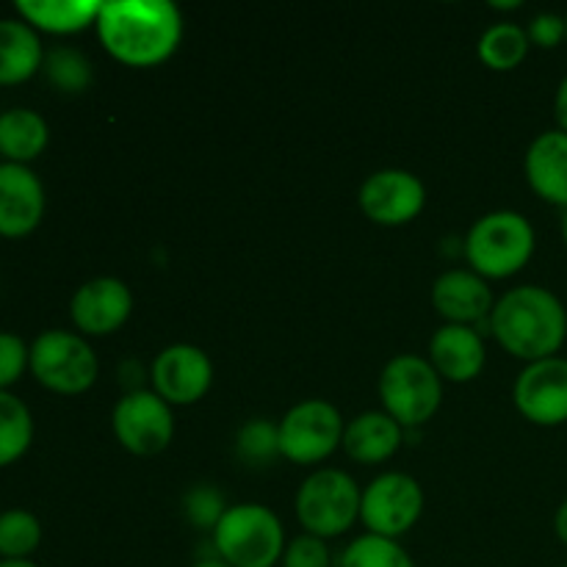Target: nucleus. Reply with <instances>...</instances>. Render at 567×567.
Masks as SVG:
<instances>
[{
    "label": "nucleus",
    "instance_id": "f257e3e1",
    "mask_svg": "<svg viewBox=\"0 0 567 567\" xmlns=\"http://www.w3.org/2000/svg\"><path fill=\"white\" fill-rule=\"evenodd\" d=\"M94 28L111 59L144 70L164 64L181 48L183 14L169 0H111Z\"/></svg>",
    "mask_w": 567,
    "mask_h": 567
},
{
    "label": "nucleus",
    "instance_id": "f03ea898",
    "mask_svg": "<svg viewBox=\"0 0 567 567\" xmlns=\"http://www.w3.org/2000/svg\"><path fill=\"white\" fill-rule=\"evenodd\" d=\"M491 336L526 363L557 358L567 338V310L548 288L518 286L493 308Z\"/></svg>",
    "mask_w": 567,
    "mask_h": 567
},
{
    "label": "nucleus",
    "instance_id": "7ed1b4c3",
    "mask_svg": "<svg viewBox=\"0 0 567 567\" xmlns=\"http://www.w3.org/2000/svg\"><path fill=\"white\" fill-rule=\"evenodd\" d=\"M537 247L532 221L518 210H493L465 236V258L485 280H504L524 269Z\"/></svg>",
    "mask_w": 567,
    "mask_h": 567
},
{
    "label": "nucleus",
    "instance_id": "20e7f679",
    "mask_svg": "<svg viewBox=\"0 0 567 567\" xmlns=\"http://www.w3.org/2000/svg\"><path fill=\"white\" fill-rule=\"evenodd\" d=\"M214 551L233 567H275L286 554V532L264 504H236L214 529Z\"/></svg>",
    "mask_w": 567,
    "mask_h": 567
},
{
    "label": "nucleus",
    "instance_id": "39448f33",
    "mask_svg": "<svg viewBox=\"0 0 567 567\" xmlns=\"http://www.w3.org/2000/svg\"><path fill=\"white\" fill-rule=\"evenodd\" d=\"M358 482L338 468H321L302 482L297 493V518L308 535L332 540L347 535L360 518Z\"/></svg>",
    "mask_w": 567,
    "mask_h": 567
},
{
    "label": "nucleus",
    "instance_id": "423d86ee",
    "mask_svg": "<svg viewBox=\"0 0 567 567\" xmlns=\"http://www.w3.org/2000/svg\"><path fill=\"white\" fill-rule=\"evenodd\" d=\"M380 399L393 421L404 430H415L441 410L443 382L430 360L419 354H396L380 374Z\"/></svg>",
    "mask_w": 567,
    "mask_h": 567
},
{
    "label": "nucleus",
    "instance_id": "0eeeda50",
    "mask_svg": "<svg viewBox=\"0 0 567 567\" xmlns=\"http://www.w3.org/2000/svg\"><path fill=\"white\" fill-rule=\"evenodd\" d=\"M31 374L61 396L86 393L97 382V354L86 338L66 330H48L31 343Z\"/></svg>",
    "mask_w": 567,
    "mask_h": 567
},
{
    "label": "nucleus",
    "instance_id": "6e6552de",
    "mask_svg": "<svg viewBox=\"0 0 567 567\" xmlns=\"http://www.w3.org/2000/svg\"><path fill=\"white\" fill-rule=\"evenodd\" d=\"M343 419L324 399L293 404L280 421V454L297 465L324 463L343 443Z\"/></svg>",
    "mask_w": 567,
    "mask_h": 567
},
{
    "label": "nucleus",
    "instance_id": "1a4fd4ad",
    "mask_svg": "<svg viewBox=\"0 0 567 567\" xmlns=\"http://www.w3.org/2000/svg\"><path fill=\"white\" fill-rule=\"evenodd\" d=\"M424 515V491L408 474H382L371 482L360 498V520L369 535L399 540Z\"/></svg>",
    "mask_w": 567,
    "mask_h": 567
},
{
    "label": "nucleus",
    "instance_id": "9d476101",
    "mask_svg": "<svg viewBox=\"0 0 567 567\" xmlns=\"http://www.w3.org/2000/svg\"><path fill=\"white\" fill-rule=\"evenodd\" d=\"M111 424L122 449L136 457H155L175 437V415L155 391H127L116 402Z\"/></svg>",
    "mask_w": 567,
    "mask_h": 567
},
{
    "label": "nucleus",
    "instance_id": "9b49d317",
    "mask_svg": "<svg viewBox=\"0 0 567 567\" xmlns=\"http://www.w3.org/2000/svg\"><path fill=\"white\" fill-rule=\"evenodd\" d=\"M518 413L537 426H559L567 421V360L546 358L529 363L513 388Z\"/></svg>",
    "mask_w": 567,
    "mask_h": 567
},
{
    "label": "nucleus",
    "instance_id": "f8f14e48",
    "mask_svg": "<svg viewBox=\"0 0 567 567\" xmlns=\"http://www.w3.org/2000/svg\"><path fill=\"white\" fill-rule=\"evenodd\" d=\"M426 188L421 177L408 169H380L360 186V208L374 225L399 227L421 216Z\"/></svg>",
    "mask_w": 567,
    "mask_h": 567
},
{
    "label": "nucleus",
    "instance_id": "ddd939ff",
    "mask_svg": "<svg viewBox=\"0 0 567 567\" xmlns=\"http://www.w3.org/2000/svg\"><path fill=\"white\" fill-rule=\"evenodd\" d=\"M214 365L192 343H172L153 360V391L169 408H188L210 391Z\"/></svg>",
    "mask_w": 567,
    "mask_h": 567
},
{
    "label": "nucleus",
    "instance_id": "4468645a",
    "mask_svg": "<svg viewBox=\"0 0 567 567\" xmlns=\"http://www.w3.org/2000/svg\"><path fill=\"white\" fill-rule=\"evenodd\" d=\"M133 310V293L116 277H94L83 282L70 302L72 324L92 338L111 336L120 330Z\"/></svg>",
    "mask_w": 567,
    "mask_h": 567
},
{
    "label": "nucleus",
    "instance_id": "2eb2a0df",
    "mask_svg": "<svg viewBox=\"0 0 567 567\" xmlns=\"http://www.w3.org/2000/svg\"><path fill=\"white\" fill-rule=\"evenodd\" d=\"M44 188L31 166L0 164V236L25 238L42 225Z\"/></svg>",
    "mask_w": 567,
    "mask_h": 567
},
{
    "label": "nucleus",
    "instance_id": "dca6fc26",
    "mask_svg": "<svg viewBox=\"0 0 567 567\" xmlns=\"http://www.w3.org/2000/svg\"><path fill=\"white\" fill-rule=\"evenodd\" d=\"M432 308L449 324L480 327L482 321L491 319L496 302H493V291L485 277L476 271L452 269L443 271L432 286Z\"/></svg>",
    "mask_w": 567,
    "mask_h": 567
},
{
    "label": "nucleus",
    "instance_id": "f3484780",
    "mask_svg": "<svg viewBox=\"0 0 567 567\" xmlns=\"http://www.w3.org/2000/svg\"><path fill=\"white\" fill-rule=\"evenodd\" d=\"M485 341L474 327L446 324L432 336L430 363L441 380L471 382L485 369Z\"/></svg>",
    "mask_w": 567,
    "mask_h": 567
},
{
    "label": "nucleus",
    "instance_id": "a211bd4d",
    "mask_svg": "<svg viewBox=\"0 0 567 567\" xmlns=\"http://www.w3.org/2000/svg\"><path fill=\"white\" fill-rule=\"evenodd\" d=\"M526 181L546 203L567 208V133L546 131L526 150Z\"/></svg>",
    "mask_w": 567,
    "mask_h": 567
},
{
    "label": "nucleus",
    "instance_id": "6ab92c4d",
    "mask_svg": "<svg viewBox=\"0 0 567 567\" xmlns=\"http://www.w3.org/2000/svg\"><path fill=\"white\" fill-rule=\"evenodd\" d=\"M404 426L388 413H363L343 430L341 449L360 465H380L402 449Z\"/></svg>",
    "mask_w": 567,
    "mask_h": 567
},
{
    "label": "nucleus",
    "instance_id": "aec40b11",
    "mask_svg": "<svg viewBox=\"0 0 567 567\" xmlns=\"http://www.w3.org/2000/svg\"><path fill=\"white\" fill-rule=\"evenodd\" d=\"M14 9L33 31L70 37V33L86 31L89 25H97L103 3L97 0H17Z\"/></svg>",
    "mask_w": 567,
    "mask_h": 567
},
{
    "label": "nucleus",
    "instance_id": "412c9836",
    "mask_svg": "<svg viewBox=\"0 0 567 567\" xmlns=\"http://www.w3.org/2000/svg\"><path fill=\"white\" fill-rule=\"evenodd\" d=\"M42 64L44 53L39 33L22 20H0V86L31 81Z\"/></svg>",
    "mask_w": 567,
    "mask_h": 567
},
{
    "label": "nucleus",
    "instance_id": "4be33fe9",
    "mask_svg": "<svg viewBox=\"0 0 567 567\" xmlns=\"http://www.w3.org/2000/svg\"><path fill=\"white\" fill-rule=\"evenodd\" d=\"M50 127L42 114L31 109H9L0 114V155L6 164L28 166L44 153Z\"/></svg>",
    "mask_w": 567,
    "mask_h": 567
},
{
    "label": "nucleus",
    "instance_id": "5701e85b",
    "mask_svg": "<svg viewBox=\"0 0 567 567\" xmlns=\"http://www.w3.org/2000/svg\"><path fill=\"white\" fill-rule=\"evenodd\" d=\"M529 33L526 28L515 25V22H498L491 25L480 39V61L496 72H509L515 66L524 64L526 53H529Z\"/></svg>",
    "mask_w": 567,
    "mask_h": 567
},
{
    "label": "nucleus",
    "instance_id": "b1692460",
    "mask_svg": "<svg viewBox=\"0 0 567 567\" xmlns=\"http://www.w3.org/2000/svg\"><path fill=\"white\" fill-rule=\"evenodd\" d=\"M33 443L31 410L14 393L0 391V468L25 457Z\"/></svg>",
    "mask_w": 567,
    "mask_h": 567
},
{
    "label": "nucleus",
    "instance_id": "393cba45",
    "mask_svg": "<svg viewBox=\"0 0 567 567\" xmlns=\"http://www.w3.org/2000/svg\"><path fill=\"white\" fill-rule=\"evenodd\" d=\"M42 543V524L28 509L0 513V559H31Z\"/></svg>",
    "mask_w": 567,
    "mask_h": 567
},
{
    "label": "nucleus",
    "instance_id": "a878e982",
    "mask_svg": "<svg viewBox=\"0 0 567 567\" xmlns=\"http://www.w3.org/2000/svg\"><path fill=\"white\" fill-rule=\"evenodd\" d=\"M44 78L53 83L59 92L81 94L92 86V61L75 48H53L44 55L42 64Z\"/></svg>",
    "mask_w": 567,
    "mask_h": 567
},
{
    "label": "nucleus",
    "instance_id": "bb28decb",
    "mask_svg": "<svg viewBox=\"0 0 567 567\" xmlns=\"http://www.w3.org/2000/svg\"><path fill=\"white\" fill-rule=\"evenodd\" d=\"M338 567H415V563L396 540L363 535L343 548Z\"/></svg>",
    "mask_w": 567,
    "mask_h": 567
},
{
    "label": "nucleus",
    "instance_id": "cd10ccee",
    "mask_svg": "<svg viewBox=\"0 0 567 567\" xmlns=\"http://www.w3.org/2000/svg\"><path fill=\"white\" fill-rule=\"evenodd\" d=\"M238 457L252 468L271 465L280 457V424L266 419H252L238 430Z\"/></svg>",
    "mask_w": 567,
    "mask_h": 567
},
{
    "label": "nucleus",
    "instance_id": "c85d7f7f",
    "mask_svg": "<svg viewBox=\"0 0 567 567\" xmlns=\"http://www.w3.org/2000/svg\"><path fill=\"white\" fill-rule=\"evenodd\" d=\"M183 513H186L188 524L192 526H197V529H205V532H214L227 513L225 496H221L216 487L197 485L186 493V498H183Z\"/></svg>",
    "mask_w": 567,
    "mask_h": 567
},
{
    "label": "nucleus",
    "instance_id": "c756f323",
    "mask_svg": "<svg viewBox=\"0 0 567 567\" xmlns=\"http://www.w3.org/2000/svg\"><path fill=\"white\" fill-rule=\"evenodd\" d=\"M31 365V347L14 332H0V391H9Z\"/></svg>",
    "mask_w": 567,
    "mask_h": 567
},
{
    "label": "nucleus",
    "instance_id": "7c9ffc66",
    "mask_svg": "<svg viewBox=\"0 0 567 567\" xmlns=\"http://www.w3.org/2000/svg\"><path fill=\"white\" fill-rule=\"evenodd\" d=\"M282 567H332V554L327 540L313 535H299L293 537L286 546V554L280 559Z\"/></svg>",
    "mask_w": 567,
    "mask_h": 567
},
{
    "label": "nucleus",
    "instance_id": "2f4dec72",
    "mask_svg": "<svg viewBox=\"0 0 567 567\" xmlns=\"http://www.w3.org/2000/svg\"><path fill=\"white\" fill-rule=\"evenodd\" d=\"M529 42L537 44L543 50H554L557 44L567 42V22L565 17L551 14V11H543L535 20L529 22Z\"/></svg>",
    "mask_w": 567,
    "mask_h": 567
},
{
    "label": "nucleus",
    "instance_id": "473e14b6",
    "mask_svg": "<svg viewBox=\"0 0 567 567\" xmlns=\"http://www.w3.org/2000/svg\"><path fill=\"white\" fill-rule=\"evenodd\" d=\"M554 116L559 122V131L567 133V75L563 78L557 89V97H554Z\"/></svg>",
    "mask_w": 567,
    "mask_h": 567
},
{
    "label": "nucleus",
    "instance_id": "72a5a7b5",
    "mask_svg": "<svg viewBox=\"0 0 567 567\" xmlns=\"http://www.w3.org/2000/svg\"><path fill=\"white\" fill-rule=\"evenodd\" d=\"M554 532H557L559 540H563L567 546V502L559 504L557 515H554Z\"/></svg>",
    "mask_w": 567,
    "mask_h": 567
},
{
    "label": "nucleus",
    "instance_id": "f704fd0d",
    "mask_svg": "<svg viewBox=\"0 0 567 567\" xmlns=\"http://www.w3.org/2000/svg\"><path fill=\"white\" fill-rule=\"evenodd\" d=\"M194 567H233V565H227L225 559L216 557V554H214V557H203L199 563H194Z\"/></svg>",
    "mask_w": 567,
    "mask_h": 567
},
{
    "label": "nucleus",
    "instance_id": "c9c22d12",
    "mask_svg": "<svg viewBox=\"0 0 567 567\" xmlns=\"http://www.w3.org/2000/svg\"><path fill=\"white\" fill-rule=\"evenodd\" d=\"M0 567H39L33 559H0Z\"/></svg>",
    "mask_w": 567,
    "mask_h": 567
},
{
    "label": "nucleus",
    "instance_id": "e433bc0d",
    "mask_svg": "<svg viewBox=\"0 0 567 567\" xmlns=\"http://www.w3.org/2000/svg\"><path fill=\"white\" fill-rule=\"evenodd\" d=\"M493 9H507V11H513V9H520V0H507V3H504V0H493Z\"/></svg>",
    "mask_w": 567,
    "mask_h": 567
},
{
    "label": "nucleus",
    "instance_id": "4c0bfd02",
    "mask_svg": "<svg viewBox=\"0 0 567 567\" xmlns=\"http://www.w3.org/2000/svg\"><path fill=\"white\" fill-rule=\"evenodd\" d=\"M563 238H565V244H567V208H565V214H563Z\"/></svg>",
    "mask_w": 567,
    "mask_h": 567
},
{
    "label": "nucleus",
    "instance_id": "58836bf2",
    "mask_svg": "<svg viewBox=\"0 0 567 567\" xmlns=\"http://www.w3.org/2000/svg\"><path fill=\"white\" fill-rule=\"evenodd\" d=\"M565 22H567V17H565Z\"/></svg>",
    "mask_w": 567,
    "mask_h": 567
},
{
    "label": "nucleus",
    "instance_id": "ea45409f",
    "mask_svg": "<svg viewBox=\"0 0 567 567\" xmlns=\"http://www.w3.org/2000/svg\"><path fill=\"white\" fill-rule=\"evenodd\" d=\"M565 567H567V565H565Z\"/></svg>",
    "mask_w": 567,
    "mask_h": 567
}]
</instances>
